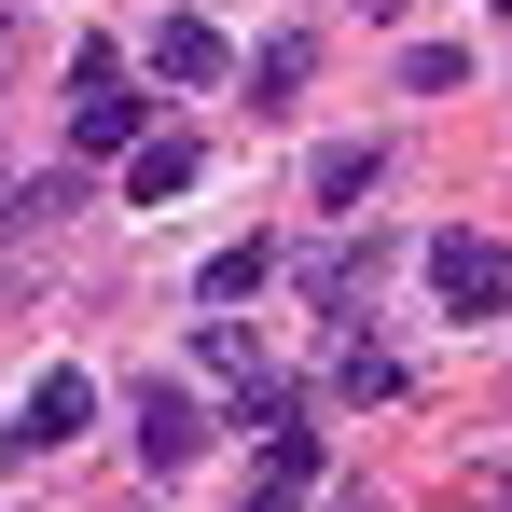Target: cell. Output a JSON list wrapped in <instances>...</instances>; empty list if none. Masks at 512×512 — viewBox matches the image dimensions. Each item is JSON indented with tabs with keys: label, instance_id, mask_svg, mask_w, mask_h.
Returning a JSON list of instances; mask_svg holds the SVG:
<instances>
[{
	"label": "cell",
	"instance_id": "cell-3",
	"mask_svg": "<svg viewBox=\"0 0 512 512\" xmlns=\"http://www.w3.org/2000/svg\"><path fill=\"white\" fill-rule=\"evenodd\" d=\"M139 56H153V84H236V56H222V28H208V14H167Z\"/></svg>",
	"mask_w": 512,
	"mask_h": 512
},
{
	"label": "cell",
	"instance_id": "cell-6",
	"mask_svg": "<svg viewBox=\"0 0 512 512\" xmlns=\"http://www.w3.org/2000/svg\"><path fill=\"white\" fill-rule=\"evenodd\" d=\"M194 167H208L194 139H139V153H125V208H167V194H194Z\"/></svg>",
	"mask_w": 512,
	"mask_h": 512
},
{
	"label": "cell",
	"instance_id": "cell-8",
	"mask_svg": "<svg viewBox=\"0 0 512 512\" xmlns=\"http://www.w3.org/2000/svg\"><path fill=\"white\" fill-rule=\"evenodd\" d=\"M319 208H360V194H374V180H388V153H374V139H333V153H319Z\"/></svg>",
	"mask_w": 512,
	"mask_h": 512
},
{
	"label": "cell",
	"instance_id": "cell-7",
	"mask_svg": "<svg viewBox=\"0 0 512 512\" xmlns=\"http://www.w3.org/2000/svg\"><path fill=\"white\" fill-rule=\"evenodd\" d=\"M194 443H208V416H194L180 388H139V457H153V471H180Z\"/></svg>",
	"mask_w": 512,
	"mask_h": 512
},
{
	"label": "cell",
	"instance_id": "cell-1",
	"mask_svg": "<svg viewBox=\"0 0 512 512\" xmlns=\"http://www.w3.org/2000/svg\"><path fill=\"white\" fill-rule=\"evenodd\" d=\"M429 291L457 319H512V250L499 236H429Z\"/></svg>",
	"mask_w": 512,
	"mask_h": 512
},
{
	"label": "cell",
	"instance_id": "cell-5",
	"mask_svg": "<svg viewBox=\"0 0 512 512\" xmlns=\"http://www.w3.org/2000/svg\"><path fill=\"white\" fill-rule=\"evenodd\" d=\"M305 499H319V429L263 443V471H250V499H236V512H305Z\"/></svg>",
	"mask_w": 512,
	"mask_h": 512
},
{
	"label": "cell",
	"instance_id": "cell-2",
	"mask_svg": "<svg viewBox=\"0 0 512 512\" xmlns=\"http://www.w3.org/2000/svg\"><path fill=\"white\" fill-rule=\"evenodd\" d=\"M70 139H84V153H125V139H139V97H125V56H111V42H84V70H70Z\"/></svg>",
	"mask_w": 512,
	"mask_h": 512
},
{
	"label": "cell",
	"instance_id": "cell-14",
	"mask_svg": "<svg viewBox=\"0 0 512 512\" xmlns=\"http://www.w3.org/2000/svg\"><path fill=\"white\" fill-rule=\"evenodd\" d=\"M14 42H28V14H14V0H0V70H14Z\"/></svg>",
	"mask_w": 512,
	"mask_h": 512
},
{
	"label": "cell",
	"instance_id": "cell-10",
	"mask_svg": "<svg viewBox=\"0 0 512 512\" xmlns=\"http://www.w3.org/2000/svg\"><path fill=\"white\" fill-rule=\"evenodd\" d=\"M333 388H346V402H388V388H402V360H388L374 333H346V346H333Z\"/></svg>",
	"mask_w": 512,
	"mask_h": 512
},
{
	"label": "cell",
	"instance_id": "cell-15",
	"mask_svg": "<svg viewBox=\"0 0 512 512\" xmlns=\"http://www.w3.org/2000/svg\"><path fill=\"white\" fill-rule=\"evenodd\" d=\"M360 14H374V28H402V14H416V0H360Z\"/></svg>",
	"mask_w": 512,
	"mask_h": 512
},
{
	"label": "cell",
	"instance_id": "cell-17",
	"mask_svg": "<svg viewBox=\"0 0 512 512\" xmlns=\"http://www.w3.org/2000/svg\"><path fill=\"white\" fill-rule=\"evenodd\" d=\"M499 14H512V0H499Z\"/></svg>",
	"mask_w": 512,
	"mask_h": 512
},
{
	"label": "cell",
	"instance_id": "cell-9",
	"mask_svg": "<svg viewBox=\"0 0 512 512\" xmlns=\"http://www.w3.org/2000/svg\"><path fill=\"white\" fill-rule=\"evenodd\" d=\"M360 277H374V250H305V291H319V305H333V319H360Z\"/></svg>",
	"mask_w": 512,
	"mask_h": 512
},
{
	"label": "cell",
	"instance_id": "cell-12",
	"mask_svg": "<svg viewBox=\"0 0 512 512\" xmlns=\"http://www.w3.org/2000/svg\"><path fill=\"white\" fill-rule=\"evenodd\" d=\"M291 84H305V42L277 28V42H263V56H250V111H277V97H291Z\"/></svg>",
	"mask_w": 512,
	"mask_h": 512
},
{
	"label": "cell",
	"instance_id": "cell-11",
	"mask_svg": "<svg viewBox=\"0 0 512 512\" xmlns=\"http://www.w3.org/2000/svg\"><path fill=\"white\" fill-rule=\"evenodd\" d=\"M194 360H208L222 388H263V360H250V333H236V319H208V333H194Z\"/></svg>",
	"mask_w": 512,
	"mask_h": 512
},
{
	"label": "cell",
	"instance_id": "cell-4",
	"mask_svg": "<svg viewBox=\"0 0 512 512\" xmlns=\"http://www.w3.org/2000/svg\"><path fill=\"white\" fill-rule=\"evenodd\" d=\"M97 416V374H70V360H56V374H42V388H28V416L0 429V443H14V457H28V443H70V429Z\"/></svg>",
	"mask_w": 512,
	"mask_h": 512
},
{
	"label": "cell",
	"instance_id": "cell-16",
	"mask_svg": "<svg viewBox=\"0 0 512 512\" xmlns=\"http://www.w3.org/2000/svg\"><path fill=\"white\" fill-rule=\"evenodd\" d=\"M485 512H512V471H485Z\"/></svg>",
	"mask_w": 512,
	"mask_h": 512
},
{
	"label": "cell",
	"instance_id": "cell-13",
	"mask_svg": "<svg viewBox=\"0 0 512 512\" xmlns=\"http://www.w3.org/2000/svg\"><path fill=\"white\" fill-rule=\"evenodd\" d=\"M194 291H208V305H250V291H263V236H250V250H208Z\"/></svg>",
	"mask_w": 512,
	"mask_h": 512
}]
</instances>
